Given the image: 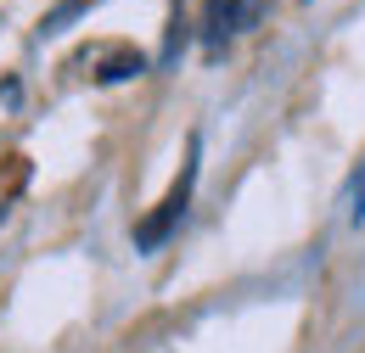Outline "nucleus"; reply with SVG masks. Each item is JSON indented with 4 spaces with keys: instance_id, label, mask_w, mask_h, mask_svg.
<instances>
[{
    "instance_id": "obj_1",
    "label": "nucleus",
    "mask_w": 365,
    "mask_h": 353,
    "mask_svg": "<svg viewBox=\"0 0 365 353\" xmlns=\"http://www.w3.org/2000/svg\"><path fill=\"white\" fill-rule=\"evenodd\" d=\"M191 185H197V140L185 146V169H180V179H175V191L158 202V214H152V219L135 224V247H140V253H152V247H163V241H169V230L180 224L185 202H191Z\"/></svg>"
},
{
    "instance_id": "obj_2",
    "label": "nucleus",
    "mask_w": 365,
    "mask_h": 353,
    "mask_svg": "<svg viewBox=\"0 0 365 353\" xmlns=\"http://www.w3.org/2000/svg\"><path fill=\"white\" fill-rule=\"evenodd\" d=\"M247 6H253V0H208V17H202V28H208V40L220 45L225 34H236V28L247 23Z\"/></svg>"
},
{
    "instance_id": "obj_3",
    "label": "nucleus",
    "mask_w": 365,
    "mask_h": 353,
    "mask_svg": "<svg viewBox=\"0 0 365 353\" xmlns=\"http://www.w3.org/2000/svg\"><path fill=\"white\" fill-rule=\"evenodd\" d=\"M140 73H146V56H130V51H124V56H113L96 79H101V85H118V79H140Z\"/></svg>"
},
{
    "instance_id": "obj_4",
    "label": "nucleus",
    "mask_w": 365,
    "mask_h": 353,
    "mask_svg": "<svg viewBox=\"0 0 365 353\" xmlns=\"http://www.w3.org/2000/svg\"><path fill=\"white\" fill-rule=\"evenodd\" d=\"M354 219H365V179L354 185Z\"/></svg>"
},
{
    "instance_id": "obj_5",
    "label": "nucleus",
    "mask_w": 365,
    "mask_h": 353,
    "mask_svg": "<svg viewBox=\"0 0 365 353\" xmlns=\"http://www.w3.org/2000/svg\"><path fill=\"white\" fill-rule=\"evenodd\" d=\"M0 219H6V185H0Z\"/></svg>"
}]
</instances>
